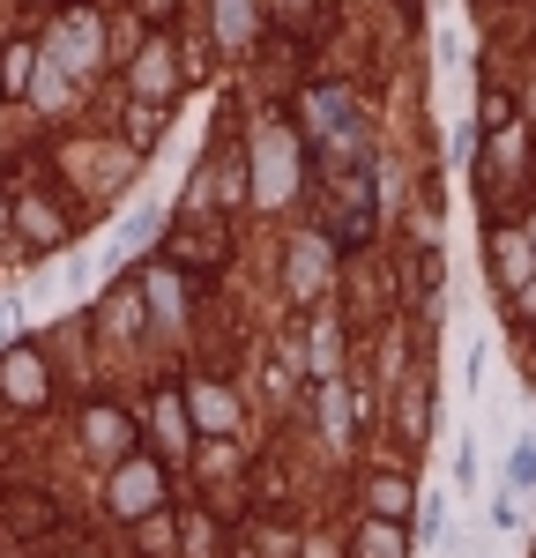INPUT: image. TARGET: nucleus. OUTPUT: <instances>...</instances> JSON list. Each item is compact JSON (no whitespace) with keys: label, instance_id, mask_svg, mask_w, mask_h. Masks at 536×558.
Listing matches in <instances>:
<instances>
[{"label":"nucleus","instance_id":"13","mask_svg":"<svg viewBox=\"0 0 536 558\" xmlns=\"http://www.w3.org/2000/svg\"><path fill=\"white\" fill-rule=\"evenodd\" d=\"M328 283V239H291V299L313 305Z\"/></svg>","mask_w":536,"mask_h":558},{"label":"nucleus","instance_id":"11","mask_svg":"<svg viewBox=\"0 0 536 558\" xmlns=\"http://www.w3.org/2000/svg\"><path fill=\"white\" fill-rule=\"evenodd\" d=\"M165 128H172V105H142V97H127V105H120V142H127V149L142 157V165L157 157Z\"/></svg>","mask_w":536,"mask_h":558},{"label":"nucleus","instance_id":"4","mask_svg":"<svg viewBox=\"0 0 536 558\" xmlns=\"http://www.w3.org/2000/svg\"><path fill=\"white\" fill-rule=\"evenodd\" d=\"M60 395H68V387H60V373H52L38 328H23L15 343H0V410H8L15 425L52 417V410H60Z\"/></svg>","mask_w":536,"mask_h":558},{"label":"nucleus","instance_id":"3","mask_svg":"<svg viewBox=\"0 0 536 558\" xmlns=\"http://www.w3.org/2000/svg\"><path fill=\"white\" fill-rule=\"evenodd\" d=\"M31 31H38V52L60 60L75 83L112 75V15L105 8H45V15H31Z\"/></svg>","mask_w":536,"mask_h":558},{"label":"nucleus","instance_id":"2","mask_svg":"<svg viewBox=\"0 0 536 558\" xmlns=\"http://www.w3.org/2000/svg\"><path fill=\"white\" fill-rule=\"evenodd\" d=\"M68 447H75V462L89 470V484L112 470V462H127L134 447H142V417H134L127 395H112V387H89L68 402Z\"/></svg>","mask_w":536,"mask_h":558},{"label":"nucleus","instance_id":"15","mask_svg":"<svg viewBox=\"0 0 536 558\" xmlns=\"http://www.w3.org/2000/svg\"><path fill=\"white\" fill-rule=\"evenodd\" d=\"M165 223H172V209H157V202H149V209H134L127 223H120V254H149V246H157V239H165Z\"/></svg>","mask_w":536,"mask_h":558},{"label":"nucleus","instance_id":"19","mask_svg":"<svg viewBox=\"0 0 536 558\" xmlns=\"http://www.w3.org/2000/svg\"><path fill=\"white\" fill-rule=\"evenodd\" d=\"M15 336H23V291L0 283V343H15Z\"/></svg>","mask_w":536,"mask_h":558},{"label":"nucleus","instance_id":"16","mask_svg":"<svg viewBox=\"0 0 536 558\" xmlns=\"http://www.w3.org/2000/svg\"><path fill=\"white\" fill-rule=\"evenodd\" d=\"M351 558H402L395 521H365V529H357V544H351Z\"/></svg>","mask_w":536,"mask_h":558},{"label":"nucleus","instance_id":"9","mask_svg":"<svg viewBox=\"0 0 536 558\" xmlns=\"http://www.w3.org/2000/svg\"><path fill=\"white\" fill-rule=\"evenodd\" d=\"M179 395H186L194 439H231V432H239V395H231V380L202 373V380H179Z\"/></svg>","mask_w":536,"mask_h":558},{"label":"nucleus","instance_id":"10","mask_svg":"<svg viewBox=\"0 0 536 558\" xmlns=\"http://www.w3.org/2000/svg\"><path fill=\"white\" fill-rule=\"evenodd\" d=\"M31 75H38V31H31V23H15L8 45H0V105H8V112L31 97Z\"/></svg>","mask_w":536,"mask_h":558},{"label":"nucleus","instance_id":"17","mask_svg":"<svg viewBox=\"0 0 536 558\" xmlns=\"http://www.w3.org/2000/svg\"><path fill=\"white\" fill-rule=\"evenodd\" d=\"M0 276H15V186L0 179Z\"/></svg>","mask_w":536,"mask_h":558},{"label":"nucleus","instance_id":"8","mask_svg":"<svg viewBox=\"0 0 536 558\" xmlns=\"http://www.w3.org/2000/svg\"><path fill=\"white\" fill-rule=\"evenodd\" d=\"M120 89H127V97H142V105H172V97H179V45L149 31V38H142V52L120 68Z\"/></svg>","mask_w":536,"mask_h":558},{"label":"nucleus","instance_id":"20","mask_svg":"<svg viewBox=\"0 0 536 558\" xmlns=\"http://www.w3.org/2000/svg\"><path fill=\"white\" fill-rule=\"evenodd\" d=\"M514 484H536V447H514V462H507Z\"/></svg>","mask_w":536,"mask_h":558},{"label":"nucleus","instance_id":"14","mask_svg":"<svg viewBox=\"0 0 536 558\" xmlns=\"http://www.w3.org/2000/svg\"><path fill=\"white\" fill-rule=\"evenodd\" d=\"M209 23H217L223 52H246V45H254V0H217V15H209Z\"/></svg>","mask_w":536,"mask_h":558},{"label":"nucleus","instance_id":"5","mask_svg":"<svg viewBox=\"0 0 536 558\" xmlns=\"http://www.w3.org/2000/svg\"><path fill=\"white\" fill-rule=\"evenodd\" d=\"M157 507H172V470L149 447H134L127 462H112V470L97 476V514L112 521V529H134L142 514H157Z\"/></svg>","mask_w":536,"mask_h":558},{"label":"nucleus","instance_id":"6","mask_svg":"<svg viewBox=\"0 0 536 558\" xmlns=\"http://www.w3.org/2000/svg\"><path fill=\"white\" fill-rule=\"evenodd\" d=\"M134 417H142V447L165 462V470H179L202 439H194V417H186V395H179V380H149L142 387V402H134Z\"/></svg>","mask_w":536,"mask_h":558},{"label":"nucleus","instance_id":"12","mask_svg":"<svg viewBox=\"0 0 536 558\" xmlns=\"http://www.w3.org/2000/svg\"><path fill=\"white\" fill-rule=\"evenodd\" d=\"M120 536H127V558H179V507H157Z\"/></svg>","mask_w":536,"mask_h":558},{"label":"nucleus","instance_id":"18","mask_svg":"<svg viewBox=\"0 0 536 558\" xmlns=\"http://www.w3.org/2000/svg\"><path fill=\"white\" fill-rule=\"evenodd\" d=\"M38 558H120V551H105L97 536H52V544H45Z\"/></svg>","mask_w":536,"mask_h":558},{"label":"nucleus","instance_id":"7","mask_svg":"<svg viewBox=\"0 0 536 558\" xmlns=\"http://www.w3.org/2000/svg\"><path fill=\"white\" fill-rule=\"evenodd\" d=\"M299 194V142L268 128L261 142H246V202L254 209H283Z\"/></svg>","mask_w":536,"mask_h":558},{"label":"nucleus","instance_id":"1","mask_svg":"<svg viewBox=\"0 0 536 558\" xmlns=\"http://www.w3.org/2000/svg\"><path fill=\"white\" fill-rule=\"evenodd\" d=\"M134 172H142V157H134L120 134H52L45 142V179L75 202V209H89V223H97V209H112L120 194L134 186Z\"/></svg>","mask_w":536,"mask_h":558}]
</instances>
